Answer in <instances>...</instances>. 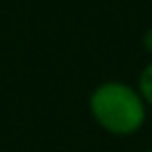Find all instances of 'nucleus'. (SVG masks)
Segmentation results:
<instances>
[{
	"label": "nucleus",
	"instance_id": "nucleus-1",
	"mask_svg": "<svg viewBox=\"0 0 152 152\" xmlns=\"http://www.w3.org/2000/svg\"><path fill=\"white\" fill-rule=\"evenodd\" d=\"M87 110L94 123L112 137H132L148 121V105L137 85L110 78L90 92Z\"/></svg>",
	"mask_w": 152,
	"mask_h": 152
},
{
	"label": "nucleus",
	"instance_id": "nucleus-2",
	"mask_svg": "<svg viewBox=\"0 0 152 152\" xmlns=\"http://www.w3.org/2000/svg\"><path fill=\"white\" fill-rule=\"evenodd\" d=\"M137 90L141 92L148 110H152V61L143 65V69L137 76Z\"/></svg>",
	"mask_w": 152,
	"mask_h": 152
},
{
	"label": "nucleus",
	"instance_id": "nucleus-3",
	"mask_svg": "<svg viewBox=\"0 0 152 152\" xmlns=\"http://www.w3.org/2000/svg\"><path fill=\"white\" fill-rule=\"evenodd\" d=\"M141 45H143V49H145V54H150V56H152V27L143 31V36H141Z\"/></svg>",
	"mask_w": 152,
	"mask_h": 152
},
{
	"label": "nucleus",
	"instance_id": "nucleus-4",
	"mask_svg": "<svg viewBox=\"0 0 152 152\" xmlns=\"http://www.w3.org/2000/svg\"><path fill=\"white\" fill-rule=\"evenodd\" d=\"M141 152H152V148H145V150H141Z\"/></svg>",
	"mask_w": 152,
	"mask_h": 152
}]
</instances>
